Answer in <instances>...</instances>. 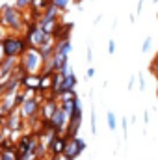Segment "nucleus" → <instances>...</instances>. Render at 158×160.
I'll list each match as a JSON object with an SVG mask.
<instances>
[{
  "instance_id": "f257e3e1",
  "label": "nucleus",
  "mask_w": 158,
  "mask_h": 160,
  "mask_svg": "<svg viewBox=\"0 0 158 160\" xmlns=\"http://www.w3.org/2000/svg\"><path fill=\"white\" fill-rule=\"evenodd\" d=\"M0 26L6 28L9 34H13V32H21L22 28L26 30L28 22L24 21L22 11H19V9L13 8V6H6V8L0 11Z\"/></svg>"
},
{
  "instance_id": "f03ea898",
  "label": "nucleus",
  "mask_w": 158,
  "mask_h": 160,
  "mask_svg": "<svg viewBox=\"0 0 158 160\" xmlns=\"http://www.w3.org/2000/svg\"><path fill=\"white\" fill-rule=\"evenodd\" d=\"M43 56L37 48H32L28 47L21 56H19V65L26 71V73H34V75H39L41 69H43Z\"/></svg>"
},
{
  "instance_id": "7ed1b4c3",
  "label": "nucleus",
  "mask_w": 158,
  "mask_h": 160,
  "mask_svg": "<svg viewBox=\"0 0 158 160\" xmlns=\"http://www.w3.org/2000/svg\"><path fill=\"white\" fill-rule=\"evenodd\" d=\"M0 39H2V47H4V56H9V58H19L28 48V43L22 36L6 34Z\"/></svg>"
},
{
  "instance_id": "20e7f679",
  "label": "nucleus",
  "mask_w": 158,
  "mask_h": 160,
  "mask_svg": "<svg viewBox=\"0 0 158 160\" xmlns=\"http://www.w3.org/2000/svg\"><path fill=\"white\" fill-rule=\"evenodd\" d=\"M22 38L26 39L28 47H32V48H39L41 45H45L47 41L50 39V34H47L43 28H39L37 22H28V26H26Z\"/></svg>"
},
{
  "instance_id": "39448f33",
  "label": "nucleus",
  "mask_w": 158,
  "mask_h": 160,
  "mask_svg": "<svg viewBox=\"0 0 158 160\" xmlns=\"http://www.w3.org/2000/svg\"><path fill=\"white\" fill-rule=\"evenodd\" d=\"M39 106H41V101L34 95V97H28L17 110L21 112V116H22L24 121H41L39 119Z\"/></svg>"
},
{
  "instance_id": "423d86ee",
  "label": "nucleus",
  "mask_w": 158,
  "mask_h": 160,
  "mask_svg": "<svg viewBox=\"0 0 158 160\" xmlns=\"http://www.w3.org/2000/svg\"><path fill=\"white\" fill-rule=\"evenodd\" d=\"M24 123L26 121L22 119V116H21L19 110H11L4 118V128H7V130H22L24 128Z\"/></svg>"
},
{
  "instance_id": "0eeeda50",
  "label": "nucleus",
  "mask_w": 158,
  "mask_h": 160,
  "mask_svg": "<svg viewBox=\"0 0 158 160\" xmlns=\"http://www.w3.org/2000/svg\"><path fill=\"white\" fill-rule=\"evenodd\" d=\"M58 99H54V97H45V101L41 102L39 106V119L41 121H48L50 118H52V114H54V110L58 108Z\"/></svg>"
},
{
  "instance_id": "6e6552de",
  "label": "nucleus",
  "mask_w": 158,
  "mask_h": 160,
  "mask_svg": "<svg viewBox=\"0 0 158 160\" xmlns=\"http://www.w3.org/2000/svg\"><path fill=\"white\" fill-rule=\"evenodd\" d=\"M67 136H63V134H56L54 136V140H52V143H50V147H48V153L50 155H62L63 153V149H65V143H67Z\"/></svg>"
},
{
  "instance_id": "1a4fd4ad",
  "label": "nucleus",
  "mask_w": 158,
  "mask_h": 160,
  "mask_svg": "<svg viewBox=\"0 0 158 160\" xmlns=\"http://www.w3.org/2000/svg\"><path fill=\"white\" fill-rule=\"evenodd\" d=\"M21 88H22V89H34V91H37V89H39V75L26 73V75L21 78Z\"/></svg>"
},
{
  "instance_id": "9d476101",
  "label": "nucleus",
  "mask_w": 158,
  "mask_h": 160,
  "mask_svg": "<svg viewBox=\"0 0 158 160\" xmlns=\"http://www.w3.org/2000/svg\"><path fill=\"white\" fill-rule=\"evenodd\" d=\"M62 155H65L69 160H77L82 155L78 151V147H77V142H75V138H69L67 140V143H65V149H63V153Z\"/></svg>"
},
{
  "instance_id": "9b49d317",
  "label": "nucleus",
  "mask_w": 158,
  "mask_h": 160,
  "mask_svg": "<svg viewBox=\"0 0 158 160\" xmlns=\"http://www.w3.org/2000/svg\"><path fill=\"white\" fill-rule=\"evenodd\" d=\"M77 86H78V78H77V75L71 71L69 75H65V77H63L62 93H63V91H73V89H77Z\"/></svg>"
},
{
  "instance_id": "f8f14e48",
  "label": "nucleus",
  "mask_w": 158,
  "mask_h": 160,
  "mask_svg": "<svg viewBox=\"0 0 158 160\" xmlns=\"http://www.w3.org/2000/svg\"><path fill=\"white\" fill-rule=\"evenodd\" d=\"M54 75V73H52ZM52 75H47V73H41L39 75V89L37 91H50V88H52Z\"/></svg>"
},
{
  "instance_id": "ddd939ff",
  "label": "nucleus",
  "mask_w": 158,
  "mask_h": 160,
  "mask_svg": "<svg viewBox=\"0 0 158 160\" xmlns=\"http://www.w3.org/2000/svg\"><path fill=\"white\" fill-rule=\"evenodd\" d=\"M106 125H108V128L112 132L117 130V116H116V112H112V110L106 112Z\"/></svg>"
},
{
  "instance_id": "4468645a",
  "label": "nucleus",
  "mask_w": 158,
  "mask_h": 160,
  "mask_svg": "<svg viewBox=\"0 0 158 160\" xmlns=\"http://www.w3.org/2000/svg\"><path fill=\"white\" fill-rule=\"evenodd\" d=\"M11 6L17 8L19 11H28L32 6V0H11Z\"/></svg>"
},
{
  "instance_id": "2eb2a0df",
  "label": "nucleus",
  "mask_w": 158,
  "mask_h": 160,
  "mask_svg": "<svg viewBox=\"0 0 158 160\" xmlns=\"http://www.w3.org/2000/svg\"><path fill=\"white\" fill-rule=\"evenodd\" d=\"M52 6H56L60 11H67L69 9V6H71V2H75V0H48Z\"/></svg>"
},
{
  "instance_id": "dca6fc26",
  "label": "nucleus",
  "mask_w": 158,
  "mask_h": 160,
  "mask_svg": "<svg viewBox=\"0 0 158 160\" xmlns=\"http://www.w3.org/2000/svg\"><path fill=\"white\" fill-rule=\"evenodd\" d=\"M151 47H153V36H147V38L143 39V43H141V52L147 54V52L151 50Z\"/></svg>"
},
{
  "instance_id": "f3484780",
  "label": "nucleus",
  "mask_w": 158,
  "mask_h": 160,
  "mask_svg": "<svg viewBox=\"0 0 158 160\" xmlns=\"http://www.w3.org/2000/svg\"><path fill=\"white\" fill-rule=\"evenodd\" d=\"M91 134H97V114L93 108V101H91Z\"/></svg>"
},
{
  "instance_id": "a211bd4d",
  "label": "nucleus",
  "mask_w": 158,
  "mask_h": 160,
  "mask_svg": "<svg viewBox=\"0 0 158 160\" xmlns=\"http://www.w3.org/2000/svg\"><path fill=\"white\" fill-rule=\"evenodd\" d=\"M75 142H77V147H78L80 153H84V151L87 149V143H86V140H84V138H78V136H77V138H75Z\"/></svg>"
},
{
  "instance_id": "6ab92c4d",
  "label": "nucleus",
  "mask_w": 158,
  "mask_h": 160,
  "mask_svg": "<svg viewBox=\"0 0 158 160\" xmlns=\"http://www.w3.org/2000/svg\"><path fill=\"white\" fill-rule=\"evenodd\" d=\"M121 130H123V138L126 140V134H128V119L126 118H121Z\"/></svg>"
},
{
  "instance_id": "aec40b11",
  "label": "nucleus",
  "mask_w": 158,
  "mask_h": 160,
  "mask_svg": "<svg viewBox=\"0 0 158 160\" xmlns=\"http://www.w3.org/2000/svg\"><path fill=\"white\" fill-rule=\"evenodd\" d=\"M86 60H87L89 65L93 63V47L91 45H87V48H86Z\"/></svg>"
},
{
  "instance_id": "412c9836",
  "label": "nucleus",
  "mask_w": 158,
  "mask_h": 160,
  "mask_svg": "<svg viewBox=\"0 0 158 160\" xmlns=\"http://www.w3.org/2000/svg\"><path fill=\"white\" fill-rule=\"evenodd\" d=\"M138 86H140V91H145V88H147L145 78H143V75H141V73H138Z\"/></svg>"
},
{
  "instance_id": "4be33fe9",
  "label": "nucleus",
  "mask_w": 158,
  "mask_h": 160,
  "mask_svg": "<svg viewBox=\"0 0 158 160\" xmlns=\"http://www.w3.org/2000/svg\"><path fill=\"white\" fill-rule=\"evenodd\" d=\"M116 48H117L116 39H110V41H108V54H116Z\"/></svg>"
},
{
  "instance_id": "5701e85b",
  "label": "nucleus",
  "mask_w": 158,
  "mask_h": 160,
  "mask_svg": "<svg viewBox=\"0 0 158 160\" xmlns=\"http://www.w3.org/2000/svg\"><path fill=\"white\" fill-rule=\"evenodd\" d=\"M134 82H136V75H130L128 84H126V89H128V91H132V89H134Z\"/></svg>"
},
{
  "instance_id": "b1692460",
  "label": "nucleus",
  "mask_w": 158,
  "mask_h": 160,
  "mask_svg": "<svg viewBox=\"0 0 158 160\" xmlns=\"http://www.w3.org/2000/svg\"><path fill=\"white\" fill-rule=\"evenodd\" d=\"M143 2L145 0H138V6H136V17L141 15V9H143Z\"/></svg>"
},
{
  "instance_id": "393cba45",
  "label": "nucleus",
  "mask_w": 158,
  "mask_h": 160,
  "mask_svg": "<svg viewBox=\"0 0 158 160\" xmlns=\"http://www.w3.org/2000/svg\"><path fill=\"white\" fill-rule=\"evenodd\" d=\"M93 77H95V69H93V67H87V71H86V78L91 80Z\"/></svg>"
},
{
  "instance_id": "a878e982",
  "label": "nucleus",
  "mask_w": 158,
  "mask_h": 160,
  "mask_svg": "<svg viewBox=\"0 0 158 160\" xmlns=\"http://www.w3.org/2000/svg\"><path fill=\"white\" fill-rule=\"evenodd\" d=\"M143 123H145V125H149V110H145V112H143Z\"/></svg>"
},
{
  "instance_id": "bb28decb",
  "label": "nucleus",
  "mask_w": 158,
  "mask_h": 160,
  "mask_svg": "<svg viewBox=\"0 0 158 160\" xmlns=\"http://www.w3.org/2000/svg\"><path fill=\"white\" fill-rule=\"evenodd\" d=\"M101 19H102V13H99V15L95 17V21H93V26H97V24L101 22Z\"/></svg>"
},
{
  "instance_id": "cd10ccee",
  "label": "nucleus",
  "mask_w": 158,
  "mask_h": 160,
  "mask_svg": "<svg viewBox=\"0 0 158 160\" xmlns=\"http://www.w3.org/2000/svg\"><path fill=\"white\" fill-rule=\"evenodd\" d=\"M128 22H130V24H134V22H136V15H134V13H130V15H128Z\"/></svg>"
},
{
  "instance_id": "c85d7f7f",
  "label": "nucleus",
  "mask_w": 158,
  "mask_h": 160,
  "mask_svg": "<svg viewBox=\"0 0 158 160\" xmlns=\"http://www.w3.org/2000/svg\"><path fill=\"white\" fill-rule=\"evenodd\" d=\"M77 11H80V13H84V6H82V4H77Z\"/></svg>"
},
{
  "instance_id": "c756f323",
  "label": "nucleus",
  "mask_w": 158,
  "mask_h": 160,
  "mask_svg": "<svg viewBox=\"0 0 158 160\" xmlns=\"http://www.w3.org/2000/svg\"><path fill=\"white\" fill-rule=\"evenodd\" d=\"M116 28H117V19H114V22H112V32H114Z\"/></svg>"
},
{
  "instance_id": "7c9ffc66",
  "label": "nucleus",
  "mask_w": 158,
  "mask_h": 160,
  "mask_svg": "<svg viewBox=\"0 0 158 160\" xmlns=\"http://www.w3.org/2000/svg\"><path fill=\"white\" fill-rule=\"evenodd\" d=\"M130 123H132V125H136V114H132V116H130Z\"/></svg>"
},
{
  "instance_id": "2f4dec72",
  "label": "nucleus",
  "mask_w": 158,
  "mask_h": 160,
  "mask_svg": "<svg viewBox=\"0 0 158 160\" xmlns=\"http://www.w3.org/2000/svg\"><path fill=\"white\" fill-rule=\"evenodd\" d=\"M2 127H4V119L0 118V132H2Z\"/></svg>"
},
{
  "instance_id": "473e14b6",
  "label": "nucleus",
  "mask_w": 158,
  "mask_h": 160,
  "mask_svg": "<svg viewBox=\"0 0 158 160\" xmlns=\"http://www.w3.org/2000/svg\"><path fill=\"white\" fill-rule=\"evenodd\" d=\"M153 2H155V4H158V0H153Z\"/></svg>"
}]
</instances>
